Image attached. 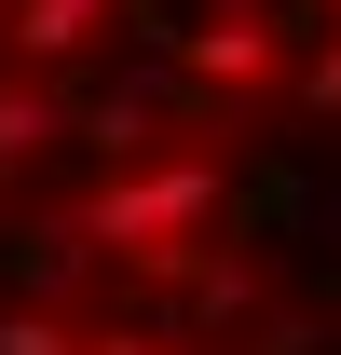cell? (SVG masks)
Wrapping results in <instances>:
<instances>
[{
    "instance_id": "obj_1",
    "label": "cell",
    "mask_w": 341,
    "mask_h": 355,
    "mask_svg": "<svg viewBox=\"0 0 341 355\" xmlns=\"http://www.w3.org/2000/svg\"><path fill=\"white\" fill-rule=\"evenodd\" d=\"M0 355H341V0H164L0 260Z\"/></svg>"
},
{
    "instance_id": "obj_2",
    "label": "cell",
    "mask_w": 341,
    "mask_h": 355,
    "mask_svg": "<svg viewBox=\"0 0 341 355\" xmlns=\"http://www.w3.org/2000/svg\"><path fill=\"white\" fill-rule=\"evenodd\" d=\"M150 28H164V0H0V260L28 246L42 191L123 96Z\"/></svg>"
}]
</instances>
